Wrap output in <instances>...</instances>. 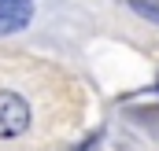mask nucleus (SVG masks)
<instances>
[{
    "label": "nucleus",
    "instance_id": "3",
    "mask_svg": "<svg viewBox=\"0 0 159 151\" xmlns=\"http://www.w3.org/2000/svg\"><path fill=\"white\" fill-rule=\"evenodd\" d=\"M133 7H137L144 19H159V11H156V7H148V4H141V0H133Z\"/></svg>",
    "mask_w": 159,
    "mask_h": 151
},
{
    "label": "nucleus",
    "instance_id": "1",
    "mask_svg": "<svg viewBox=\"0 0 159 151\" xmlns=\"http://www.w3.org/2000/svg\"><path fill=\"white\" fill-rule=\"evenodd\" d=\"M26 129H30V103L19 92L0 88V140L22 136Z\"/></svg>",
    "mask_w": 159,
    "mask_h": 151
},
{
    "label": "nucleus",
    "instance_id": "2",
    "mask_svg": "<svg viewBox=\"0 0 159 151\" xmlns=\"http://www.w3.org/2000/svg\"><path fill=\"white\" fill-rule=\"evenodd\" d=\"M34 19V0H0V37L22 30Z\"/></svg>",
    "mask_w": 159,
    "mask_h": 151
}]
</instances>
